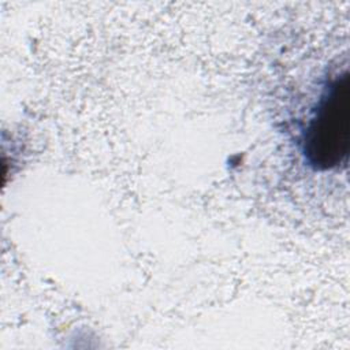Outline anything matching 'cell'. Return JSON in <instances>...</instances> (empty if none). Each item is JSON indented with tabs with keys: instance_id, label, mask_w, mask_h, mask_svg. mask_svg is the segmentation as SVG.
I'll list each match as a JSON object with an SVG mask.
<instances>
[{
	"instance_id": "cell-1",
	"label": "cell",
	"mask_w": 350,
	"mask_h": 350,
	"mask_svg": "<svg viewBox=\"0 0 350 350\" xmlns=\"http://www.w3.org/2000/svg\"><path fill=\"white\" fill-rule=\"evenodd\" d=\"M350 138L349 75H338L321 94L304 134V152L317 168L336 167L347 154Z\"/></svg>"
}]
</instances>
